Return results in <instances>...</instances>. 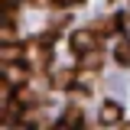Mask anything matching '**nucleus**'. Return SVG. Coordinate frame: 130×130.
<instances>
[{
	"label": "nucleus",
	"instance_id": "f257e3e1",
	"mask_svg": "<svg viewBox=\"0 0 130 130\" xmlns=\"http://www.w3.org/2000/svg\"><path fill=\"white\" fill-rule=\"evenodd\" d=\"M68 46H72L75 55H85V52L98 49V32H94V29H75V32H72V39H68Z\"/></svg>",
	"mask_w": 130,
	"mask_h": 130
},
{
	"label": "nucleus",
	"instance_id": "f03ea898",
	"mask_svg": "<svg viewBox=\"0 0 130 130\" xmlns=\"http://www.w3.org/2000/svg\"><path fill=\"white\" fill-rule=\"evenodd\" d=\"M98 120H101V124H107V127H114V124H120V120H124V107H120L117 101H104V104H101V111H98Z\"/></svg>",
	"mask_w": 130,
	"mask_h": 130
},
{
	"label": "nucleus",
	"instance_id": "7ed1b4c3",
	"mask_svg": "<svg viewBox=\"0 0 130 130\" xmlns=\"http://www.w3.org/2000/svg\"><path fill=\"white\" fill-rule=\"evenodd\" d=\"M75 81H78V72L59 68V72L52 75V88H55V91H72V88H75Z\"/></svg>",
	"mask_w": 130,
	"mask_h": 130
},
{
	"label": "nucleus",
	"instance_id": "20e7f679",
	"mask_svg": "<svg viewBox=\"0 0 130 130\" xmlns=\"http://www.w3.org/2000/svg\"><path fill=\"white\" fill-rule=\"evenodd\" d=\"M26 75H29V72H26V68H23V65L20 62H3V78L10 81V85H13V88H20V85H26Z\"/></svg>",
	"mask_w": 130,
	"mask_h": 130
},
{
	"label": "nucleus",
	"instance_id": "39448f33",
	"mask_svg": "<svg viewBox=\"0 0 130 130\" xmlns=\"http://www.w3.org/2000/svg\"><path fill=\"white\" fill-rule=\"evenodd\" d=\"M114 59H117V65H130V39H117V46H114Z\"/></svg>",
	"mask_w": 130,
	"mask_h": 130
},
{
	"label": "nucleus",
	"instance_id": "423d86ee",
	"mask_svg": "<svg viewBox=\"0 0 130 130\" xmlns=\"http://www.w3.org/2000/svg\"><path fill=\"white\" fill-rule=\"evenodd\" d=\"M13 101L20 104V107H32L36 91H32V88H26V85H20V88H16V94H13Z\"/></svg>",
	"mask_w": 130,
	"mask_h": 130
},
{
	"label": "nucleus",
	"instance_id": "0eeeda50",
	"mask_svg": "<svg viewBox=\"0 0 130 130\" xmlns=\"http://www.w3.org/2000/svg\"><path fill=\"white\" fill-rule=\"evenodd\" d=\"M75 88H81V91H91V88H94V75L88 72V65L78 72V81H75Z\"/></svg>",
	"mask_w": 130,
	"mask_h": 130
},
{
	"label": "nucleus",
	"instance_id": "6e6552de",
	"mask_svg": "<svg viewBox=\"0 0 130 130\" xmlns=\"http://www.w3.org/2000/svg\"><path fill=\"white\" fill-rule=\"evenodd\" d=\"M62 127H81V111L78 107H68L62 114Z\"/></svg>",
	"mask_w": 130,
	"mask_h": 130
},
{
	"label": "nucleus",
	"instance_id": "1a4fd4ad",
	"mask_svg": "<svg viewBox=\"0 0 130 130\" xmlns=\"http://www.w3.org/2000/svg\"><path fill=\"white\" fill-rule=\"evenodd\" d=\"M0 39H3V46L16 42V26L13 23H3V26H0Z\"/></svg>",
	"mask_w": 130,
	"mask_h": 130
},
{
	"label": "nucleus",
	"instance_id": "9d476101",
	"mask_svg": "<svg viewBox=\"0 0 130 130\" xmlns=\"http://www.w3.org/2000/svg\"><path fill=\"white\" fill-rule=\"evenodd\" d=\"M81 65H88V68H98V65H101V52H98V49L85 52V55H81Z\"/></svg>",
	"mask_w": 130,
	"mask_h": 130
},
{
	"label": "nucleus",
	"instance_id": "9b49d317",
	"mask_svg": "<svg viewBox=\"0 0 130 130\" xmlns=\"http://www.w3.org/2000/svg\"><path fill=\"white\" fill-rule=\"evenodd\" d=\"M3 62H20V49L16 46H3Z\"/></svg>",
	"mask_w": 130,
	"mask_h": 130
},
{
	"label": "nucleus",
	"instance_id": "f8f14e48",
	"mask_svg": "<svg viewBox=\"0 0 130 130\" xmlns=\"http://www.w3.org/2000/svg\"><path fill=\"white\" fill-rule=\"evenodd\" d=\"M62 7H75V3H81V0H59Z\"/></svg>",
	"mask_w": 130,
	"mask_h": 130
}]
</instances>
